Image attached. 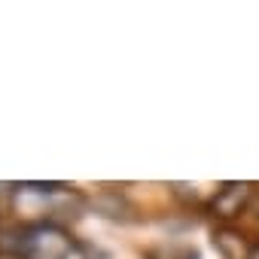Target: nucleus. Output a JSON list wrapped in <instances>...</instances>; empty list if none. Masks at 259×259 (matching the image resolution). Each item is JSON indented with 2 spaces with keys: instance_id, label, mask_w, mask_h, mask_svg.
I'll return each mask as SVG.
<instances>
[{
  "instance_id": "nucleus-3",
  "label": "nucleus",
  "mask_w": 259,
  "mask_h": 259,
  "mask_svg": "<svg viewBox=\"0 0 259 259\" xmlns=\"http://www.w3.org/2000/svg\"><path fill=\"white\" fill-rule=\"evenodd\" d=\"M247 259H259V244H253V247H250V256H247Z\"/></svg>"
},
{
  "instance_id": "nucleus-2",
  "label": "nucleus",
  "mask_w": 259,
  "mask_h": 259,
  "mask_svg": "<svg viewBox=\"0 0 259 259\" xmlns=\"http://www.w3.org/2000/svg\"><path fill=\"white\" fill-rule=\"evenodd\" d=\"M253 195H256V189H253L250 183H226V186H220L217 195L210 198V210H213L220 220H235V217H241V213L250 207Z\"/></svg>"
},
{
  "instance_id": "nucleus-1",
  "label": "nucleus",
  "mask_w": 259,
  "mask_h": 259,
  "mask_svg": "<svg viewBox=\"0 0 259 259\" xmlns=\"http://www.w3.org/2000/svg\"><path fill=\"white\" fill-rule=\"evenodd\" d=\"M4 259H70L73 238L58 223H22L0 229Z\"/></svg>"
}]
</instances>
